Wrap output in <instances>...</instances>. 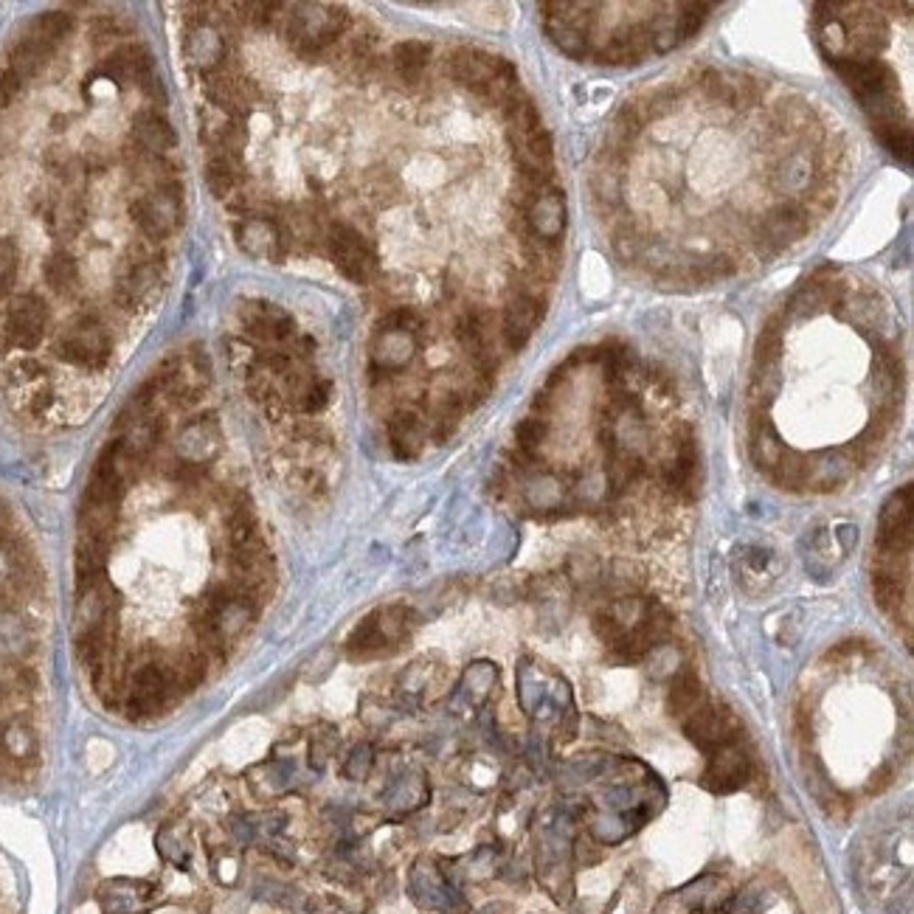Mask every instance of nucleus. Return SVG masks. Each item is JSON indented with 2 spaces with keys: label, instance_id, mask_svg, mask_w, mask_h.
Here are the masks:
<instances>
[{
  "label": "nucleus",
  "instance_id": "nucleus-11",
  "mask_svg": "<svg viewBox=\"0 0 914 914\" xmlns=\"http://www.w3.org/2000/svg\"><path fill=\"white\" fill-rule=\"evenodd\" d=\"M169 698V675L164 667L158 664H141L130 678V690H127V712L133 718H150L155 712H161V706Z\"/></svg>",
  "mask_w": 914,
  "mask_h": 914
},
{
  "label": "nucleus",
  "instance_id": "nucleus-38",
  "mask_svg": "<svg viewBox=\"0 0 914 914\" xmlns=\"http://www.w3.org/2000/svg\"><path fill=\"white\" fill-rule=\"evenodd\" d=\"M715 6L712 3H684V6H678V34H681V40H692L698 31L704 29L706 17L712 12Z\"/></svg>",
  "mask_w": 914,
  "mask_h": 914
},
{
  "label": "nucleus",
  "instance_id": "nucleus-43",
  "mask_svg": "<svg viewBox=\"0 0 914 914\" xmlns=\"http://www.w3.org/2000/svg\"><path fill=\"white\" fill-rule=\"evenodd\" d=\"M20 85H23V79H17L12 71L0 74V107H9L15 102V96L20 93Z\"/></svg>",
  "mask_w": 914,
  "mask_h": 914
},
{
  "label": "nucleus",
  "instance_id": "nucleus-14",
  "mask_svg": "<svg viewBox=\"0 0 914 914\" xmlns=\"http://www.w3.org/2000/svg\"><path fill=\"white\" fill-rule=\"evenodd\" d=\"M240 318L245 324V330L251 332L259 341H268V344H282L290 341L296 335V321L276 304L268 301H248L240 307Z\"/></svg>",
  "mask_w": 914,
  "mask_h": 914
},
{
  "label": "nucleus",
  "instance_id": "nucleus-26",
  "mask_svg": "<svg viewBox=\"0 0 914 914\" xmlns=\"http://www.w3.org/2000/svg\"><path fill=\"white\" fill-rule=\"evenodd\" d=\"M105 560V540L88 538V535L79 538V546H76V577H79V588L93 583V580H99V577H105Z\"/></svg>",
  "mask_w": 914,
  "mask_h": 914
},
{
  "label": "nucleus",
  "instance_id": "nucleus-6",
  "mask_svg": "<svg viewBox=\"0 0 914 914\" xmlns=\"http://www.w3.org/2000/svg\"><path fill=\"white\" fill-rule=\"evenodd\" d=\"M912 549V487H903L886 501L878 521V555L906 557Z\"/></svg>",
  "mask_w": 914,
  "mask_h": 914
},
{
  "label": "nucleus",
  "instance_id": "nucleus-22",
  "mask_svg": "<svg viewBox=\"0 0 914 914\" xmlns=\"http://www.w3.org/2000/svg\"><path fill=\"white\" fill-rule=\"evenodd\" d=\"M389 439L394 453L400 459H414L420 456L422 445H425V425H422L420 414L414 411H397L389 422Z\"/></svg>",
  "mask_w": 914,
  "mask_h": 914
},
{
  "label": "nucleus",
  "instance_id": "nucleus-40",
  "mask_svg": "<svg viewBox=\"0 0 914 914\" xmlns=\"http://www.w3.org/2000/svg\"><path fill=\"white\" fill-rule=\"evenodd\" d=\"M645 113H642V107L639 105H625L622 107V110H619V116H616V133L622 135V138H625V141H630V138H636V135H639V130H642V127H645Z\"/></svg>",
  "mask_w": 914,
  "mask_h": 914
},
{
  "label": "nucleus",
  "instance_id": "nucleus-3",
  "mask_svg": "<svg viewBox=\"0 0 914 914\" xmlns=\"http://www.w3.org/2000/svg\"><path fill=\"white\" fill-rule=\"evenodd\" d=\"M411 625V614L405 608H383L369 619H363L358 630L349 636V656L352 659H372L400 642Z\"/></svg>",
  "mask_w": 914,
  "mask_h": 914
},
{
  "label": "nucleus",
  "instance_id": "nucleus-16",
  "mask_svg": "<svg viewBox=\"0 0 914 914\" xmlns=\"http://www.w3.org/2000/svg\"><path fill=\"white\" fill-rule=\"evenodd\" d=\"M110 614H113V591L107 585L105 577L93 580V583L79 588V600H76V636L82 633H96V630H107L110 625Z\"/></svg>",
  "mask_w": 914,
  "mask_h": 914
},
{
  "label": "nucleus",
  "instance_id": "nucleus-12",
  "mask_svg": "<svg viewBox=\"0 0 914 914\" xmlns=\"http://www.w3.org/2000/svg\"><path fill=\"white\" fill-rule=\"evenodd\" d=\"M133 220L144 237L161 240L180 220V197L166 186L152 195L141 197L133 206Z\"/></svg>",
  "mask_w": 914,
  "mask_h": 914
},
{
  "label": "nucleus",
  "instance_id": "nucleus-9",
  "mask_svg": "<svg viewBox=\"0 0 914 914\" xmlns=\"http://www.w3.org/2000/svg\"><path fill=\"white\" fill-rule=\"evenodd\" d=\"M684 732L698 749L715 754L729 743H737V723L729 712H723L718 706H698L690 718H684Z\"/></svg>",
  "mask_w": 914,
  "mask_h": 914
},
{
  "label": "nucleus",
  "instance_id": "nucleus-1",
  "mask_svg": "<svg viewBox=\"0 0 914 914\" xmlns=\"http://www.w3.org/2000/svg\"><path fill=\"white\" fill-rule=\"evenodd\" d=\"M450 74L465 88L479 93L487 102H504L518 88L515 68L504 57L487 54L481 48H459L450 57Z\"/></svg>",
  "mask_w": 914,
  "mask_h": 914
},
{
  "label": "nucleus",
  "instance_id": "nucleus-27",
  "mask_svg": "<svg viewBox=\"0 0 914 914\" xmlns=\"http://www.w3.org/2000/svg\"><path fill=\"white\" fill-rule=\"evenodd\" d=\"M51 45L40 43V40H34V37H26V40H20L15 45V51H12V65H9V71L17 76V79H29V76H37L45 68V62L51 57Z\"/></svg>",
  "mask_w": 914,
  "mask_h": 914
},
{
  "label": "nucleus",
  "instance_id": "nucleus-23",
  "mask_svg": "<svg viewBox=\"0 0 914 914\" xmlns=\"http://www.w3.org/2000/svg\"><path fill=\"white\" fill-rule=\"evenodd\" d=\"M152 68V57L138 48V45H124L119 51H113L105 60V74L113 82H127V79H147Z\"/></svg>",
  "mask_w": 914,
  "mask_h": 914
},
{
  "label": "nucleus",
  "instance_id": "nucleus-18",
  "mask_svg": "<svg viewBox=\"0 0 914 914\" xmlns=\"http://www.w3.org/2000/svg\"><path fill=\"white\" fill-rule=\"evenodd\" d=\"M150 884L144 881H127V878H113L99 886L96 898L102 906V914H144L152 900Z\"/></svg>",
  "mask_w": 914,
  "mask_h": 914
},
{
  "label": "nucleus",
  "instance_id": "nucleus-30",
  "mask_svg": "<svg viewBox=\"0 0 914 914\" xmlns=\"http://www.w3.org/2000/svg\"><path fill=\"white\" fill-rule=\"evenodd\" d=\"M206 90H209L211 102L220 107V110H225V113H234V116H237V113L245 110V105H248L245 90H242L240 82L231 79V76H211Z\"/></svg>",
  "mask_w": 914,
  "mask_h": 914
},
{
  "label": "nucleus",
  "instance_id": "nucleus-29",
  "mask_svg": "<svg viewBox=\"0 0 914 914\" xmlns=\"http://www.w3.org/2000/svg\"><path fill=\"white\" fill-rule=\"evenodd\" d=\"M698 706H704L701 681L692 673H681L673 681V690H670V709H673L678 718H690Z\"/></svg>",
  "mask_w": 914,
  "mask_h": 914
},
{
  "label": "nucleus",
  "instance_id": "nucleus-8",
  "mask_svg": "<svg viewBox=\"0 0 914 914\" xmlns=\"http://www.w3.org/2000/svg\"><path fill=\"white\" fill-rule=\"evenodd\" d=\"M524 225L529 240H563V231H566V195L560 189H543L524 209Z\"/></svg>",
  "mask_w": 914,
  "mask_h": 914
},
{
  "label": "nucleus",
  "instance_id": "nucleus-32",
  "mask_svg": "<svg viewBox=\"0 0 914 914\" xmlns=\"http://www.w3.org/2000/svg\"><path fill=\"white\" fill-rule=\"evenodd\" d=\"M71 29H74V20H71V15H65V12H45V15L34 23L31 37L54 48V45L60 43V40H65V37L71 34Z\"/></svg>",
  "mask_w": 914,
  "mask_h": 914
},
{
  "label": "nucleus",
  "instance_id": "nucleus-7",
  "mask_svg": "<svg viewBox=\"0 0 914 914\" xmlns=\"http://www.w3.org/2000/svg\"><path fill=\"white\" fill-rule=\"evenodd\" d=\"M48 330V310L40 296H15L9 310H6V321H3V332L9 338V344L17 349H34L40 346Z\"/></svg>",
  "mask_w": 914,
  "mask_h": 914
},
{
  "label": "nucleus",
  "instance_id": "nucleus-25",
  "mask_svg": "<svg viewBox=\"0 0 914 914\" xmlns=\"http://www.w3.org/2000/svg\"><path fill=\"white\" fill-rule=\"evenodd\" d=\"M428 62H431V45L422 40H405L394 48V71L408 85L420 82Z\"/></svg>",
  "mask_w": 914,
  "mask_h": 914
},
{
  "label": "nucleus",
  "instance_id": "nucleus-10",
  "mask_svg": "<svg viewBox=\"0 0 914 914\" xmlns=\"http://www.w3.org/2000/svg\"><path fill=\"white\" fill-rule=\"evenodd\" d=\"M456 338L465 346L467 355L479 366L484 377H490L498 369V352H495L493 341V315L484 310H473L467 313L459 324H456Z\"/></svg>",
  "mask_w": 914,
  "mask_h": 914
},
{
  "label": "nucleus",
  "instance_id": "nucleus-28",
  "mask_svg": "<svg viewBox=\"0 0 914 914\" xmlns=\"http://www.w3.org/2000/svg\"><path fill=\"white\" fill-rule=\"evenodd\" d=\"M186 57L195 62L197 68L209 71L217 62L223 60V40L211 26H200L189 34L186 40Z\"/></svg>",
  "mask_w": 914,
  "mask_h": 914
},
{
  "label": "nucleus",
  "instance_id": "nucleus-35",
  "mask_svg": "<svg viewBox=\"0 0 914 914\" xmlns=\"http://www.w3.org/2000/svg\"><path fill=\"white\" fill-rule=\"evenodd\" d=\"M872 588H875V602H878L884 611H895L900 605V600H903V583H900V574H895V571H875Z\"/></svg>",
  "mask_w": 914,
  "mask_h": 914
},
{
  "label": "nucleus",
  "instance_id": "nucleus-33",
  "mask_svg": "<svg viewBox=\"0 0 914 914\" xmlns=\"http://www.w3.org/2000/svg\"><path fill=\"white\" fill-rule=\"evenodd\" d=\"M206 183H209L211 195L225 200L237 189V169L228 158H211L209 166H206Z\"/></svg>",
  "mask_w": 914,
  "mask_h": 914
},
{
  "label": "nucleus",
  "instance_id": "nucleus-42",
  "mask_svg": "<svg viewBox=\"0 0 914 914\" xmlns=\"http://www.w3.org/2000/svg\"><path fill=\"white\" fill-rule=\"evenodd\" d=\"M330 391H332V386L327 383V380H318V377H315L313 386L304 391V397L299 400V408L301 411H307V414L321 411L324 405L330 403Z\"/></svg>",
  "mask_w": 914,
  "mask_h": 914
},
{
  "label": "nucleus",
  "instance_id": "nucleus-5",
  "mask_svg": "<svg viewBox=\"0 0 914 914\" xmlns=\"http://www.w3.org/2000/svg\"><path fill=\"white\" fill-rule=\"evenodd\" d=\"M330 254L335 268L355 285H369L377 276L375 248L349 225H335L330 231Z\"/></svg>",
  "mask_w": 914,
  "mask_h": 914
},
{
  "label": "nucleus",
  "instance_id": "nucleus-36",
  "mask_svg": "<svg viewBox=\"0 0 914 914\" xmlns=\"http://www.w3.org/2000/svg\"><path fill=\"white\" fill-rule=\"evenodd\" d=\"M549 436V425L538 417H529L518 428H515V442H518V453L524 456H538L540 445L546 442Z\"/></svg>",
  "mask_w": 914,
  "mask_h": 914
},
{
  "label": "nucleus",
  "instance_id": "nucleus-41",
  "mask_svg": "<svg viewBox=\"0 0 914 914\" xmlns=\"http://www.w3.org/2000/svg\"><path fill=\"white\" fill-rule=\"evenodd\" d=\"M172 678H175V681H180V684H183V687H186V690H189V687H197V684H200V681H203V673H206V661H203V656H200V653H195V656H186V659H183V664H180L178 670H172Z\"/></svg>",
  "mask_w": 914,
  "mask_h": 914
},
{
  "label": "nucleus",
  "instance_id": "nucleus-20",
  "mask_svg": "<svg viewBox=\"0 0 914 914\" xmlns=\"http://www.w3.org/2000/svg\"><path fill=\"white\" fill-rule=\"evenodd\" d=\"M37 735L29 723L23 718L0 720V754L9 760V763L26 765L37 757Z\"/></svg>",
  "mask_w": 914,
  "mask_h": 914
},
{
  "label": "nucleus",
  "instance_id": "nucleus-21",
  "mask_svg": "<svg viewBox=\"0 0 914 914\" xmlns=\"http://www.w3.org/2000/svg\"><path fill=\"white\" fill-rule=\"evenodd\" d=\"M133 135L135 141H138V147L144 152H150V155H166V152L175 150V144H178V135L172 130V124L164 116L150 113V110L135 116Z\"/></svg>",
  "mask_w": 914,
  "mask_h": 914
},
{
  "label": "nucleus",
  "instance_id": "nucleus-17",
  "mask_svg": "<svg viewBox=\"0 0 914 914\" xmlns=\"http://www.w3.org/2000/svg\"><path fill=\"white\" fill-rule=\"evenodd\" d=\"M237 245L259 262H279L285 251L282 231L268 217H245L237 225Z\"/></svg>",
  "mask_w": 914,
  "mask_h": 914
},
{
  "label": "nucleus",
  "instance_id": "nucleus-31",
  "mask_svg": "<svg viewBox=\"0 0 914 914\" xmlns=\"http://www.w3.org/2000/svg\"><path fill=\"white\" fill-rule=\"evenodd\" d=\"M79 279V268H76V259L71 254H54L45 262V282L51 285L54 293H71Z\"/></svg>",
  "mask_w": 914,
  "mask_h": 914
},
{
  "label": "nucleus",
  "instance_id": "nucleus-4",
  "mask_svg": "<svg viewBox=\"0 0 914 914\" xmlns=\"http://www.w3.org/2000/svg\"><path fill=\"white\" fill-rule=\"evenodd\" d=\"M57 355L82 369H99L110 358V335L93 318H79L57 341Z\"/></svg>",
  "mask_w": 914,
  "mask_h": 914
},
{
  "label": "nucleus",
  "instance_id": "nucleus-19",
  "mask_svg": "<svg viewBox=\"0 0 914 914\" xmlns=\"http://www.w3.org/2000/svg\"><path fill=\"white\" fill-rule=\"evenodd\" d=\"M217 450H220V431H217L214 417H200L180 431L178 456L183 459V465H206L209 459L217 456Z\"/></svg>",
  "mask_w": 914,
  "mask_h": 914
},
{
  "label": "nucleus",
  "instance_id": "nucleus-2",
  "mask_svg": "<svg viewBox=\"0 0 914 914\" xmlns=\"http://www.w3.org/2000/svg\"><path fill=\"white\" fill-rule=\"evenodd\" d=\"M349 26L344 6L332 3H301L287 15V37L301 54H318L335 43Z\"/></svg>",
  "mask_w": 914,
  "mask_h": 914
},
{
  "label": "nucleus",
  "instance_id": "nucleus-13",
  "mask_svg": "<svg viewBox=\"0 0 914 914\" xmlns=\"http://www.w3.org/2000/svg\"><path fill=\"white\" fill-rule=\"evenodd\" d=\"M540 318H543V299L538 293H515L504 310V324H501L504 344L510 346L512 352H521L529 344Z\"/></svg>",
  "mask_w": 914,
  "mask_h": 914
},
{
  "label": "nucleus",
  "instance_id": "nucleus-39",
  "mask_svg": "<svg viewBox=\"0 0 914 914\" xmlns=\"http://www.w3.org/2000/svg\"><path fill=\"white\" fill-rule=\"evenodd\" d=\"M17 245L12 240H0V301L9 296L17 279Z\"/></svg>",
  "mask_w": 914,
  "mask_h": 914
},
{
  "label": "nucleus",
  "instance_id": "nucleus-15",
  "mask_svg": "<svg viewBox=\"0 0 914 914\" xmlns=\"http://www.w3.org/2000/svg\"><path fill=\"white\" fill-rule=\"evenodd\" d=\"M417 332L411 330H397V327H377L375 338H372V366L377 372H397L408 366L414 355H417Z\"/></svg>",
  "mask_w": 914,
  "mask_h": 914
},
{
  "label": "nucleus",
  "instance_id": "nucleus-37",
  "mask_svg": "<svg viewBox=\"0 0 914 914\" xmlns=\"http://www.w3.org/2000/svg\"><path fill=\"white\" fill-rule=\"evenodd\" d=\"M774 183L782 192H794V189H805L810 183V164L805 158H788L785 164L774 172Z\"/></svg>",
  "mask_w": 914,
  "mask_h": 914
},
{
  "label": "nucleus",
  "instance_id": "nucleus-34",
  "mask_svg": "<svg viewBox=\"0 0 914 914\" xmlns=\"http://www.w3.org/2000/svg\"><path fill=\"white\" fill-rule=\"evenodd\" d=\"M158 282V268L152 262H144L133 268V273L127 276V282L121 285V301H141L152 290V285Z\"/></svg>",
  "mask_w": 914,
  "mask_h": 914
},
{
  "label": "nucleus",
  "instance_id": "nucleus-24",
  "mask_svg": "<svg viewBox=\"0 0 914 914\" xmlns=\"http://www.w3.org/2000/svg\"><path fill=\"white\" fill-rule=\"evenodd\" d=\"M749 777V760L746 754L737 749V743H729L723 749L715 751V760L709 768V782H715L718 788H737L740 782Z\"/></svg>",
  "mask_w": 914,
  "mask_h": 914
}]
</instances>
